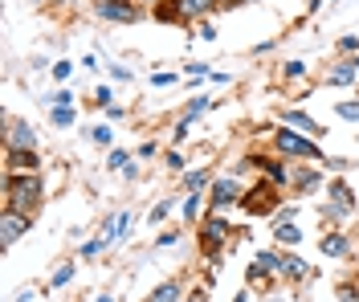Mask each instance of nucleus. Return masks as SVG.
<instances>
[{"label": "nucleus", "instance_id": "obj_1", "mask_svg": "<svg viewBox=\"0 0 359 302\" xmlns=\"http://www.w3.org/2000/svg\"><path fill=\"white\" fill-rule=\"evenodd\" d=\"M45 188L41 180H37V172H8L4 176V209H17V212H33L37 205H41Z\"/></svg>", "mask_w": 359, "mask_h": 302}, {"label": "nucleus", "instance_id": "obj_2", "mask_svg": "<svg viewBox=\"0 0 359 302\" xmlns=\"http://www.w3.org/2000/svg\"><path fill=\"white\" fill-rule=\"evenodd\" d=\"M278 151H286V156H298V160H323L331 163L327 156H323V147L311 139V135H302V131H278Z\"/></svg>", "mask_w": 359, "mask_h": 302}, {"label": "nucleus", "instance_id": "obj_3", "mask_svg": "<svg viewBox=\"0 0 359 302\" xmlns=\"http://www.w3.org/2000/svg\"><path fill=\"white\" fill-rule=\"evenodd\" d=\"M94 17L98 21H118V25H131L139 17L131 0H94Z\"/></svg>", "mask_w": 359, "mask_h": 302}, {"label": "nucleus", "instance_id": "obj_4", "mask_svg": "<svg viewBox=\"0 0 359 302\" xmlns=\"http://www.w3.org/2000/svg\"><path fill=\"white\" fill-rule=\"evenodd\" d=\"M241 209L245 212H253V217H266V212H273L278 209V192L273 188H249L245 196H241Z\"/></svg>", "mask_w": 359, "mask_h": 302}, {"label": "nucleus", "instance_id": "obj_5", "mask_svg": "<svg viewBox=\"0 0 359 302\" xmlns=\"http://www.w3.org/2000/svg\"><path fill=\"white\" fill-rule=\"evenodd\" d=\"M229 229H233V225H229L224 217H208V221H204V229H201V237H204V254H208V257L221 254V241H229Z\"/></svg>", "mask_w": 359, "mask_h": 302}, {"label": "nucleus", "instance_id": "obj_6", "mask_svg": "<svg viewBox=\"0 0 359 302\" xmlns=\"http://www.w3.org/2000/svg\"><path fill=\"white\" fill-rule=\"evenodd\" d=\"M212 196V209H229V205H241V184L233 180V176H224V180H212V188H208Z\"/></svg>", "mask_w": 359, "mask_h": 302}, {"label": "nucleus", "instance_id": "obj_7", "mask_svg": "<svg viewBox=\"0 0 359 302\" xmlns=\"http://www.w3.org/2000/svg\"><path fill=\"white\" fill-rule=\"evenodd\" d=\"M25 233H29V212L4 209V217H0V237H4V245H13V241H21Z\"/></svg>", "mask_w": 359, "mask_h": 302}, {"label": "nucleus", "instance_id": "obj_8", "mask_svg": "<svg viewBox=\"0 0 359 302\" xmlns=\"http://www.w3.org/2000/svg\"><path fill=\"white\" fill-rule=\"evenodd\" d=\"M4 167H8V172H37L41 160H37L33 147H8V151H4Z\"/></svg>", "mask_w": 359, "mask_h": 302}, {"label": "nucleus", "instance_id": "obj_9", "mask_svg": "<svg viewBox=\"0 0 359 302\" xmlns=\"http://www.w3.org/2000/svg\"><path fill=\"white\" fill-rule=\"evenodd\" d=\"M4 143H8V147H37V131H33L29 123H21V118H13V123H8V135H4Z\"/></svg>", "mask_w": 359, "mask_h": 302}, {"label": "nucleus", "instance_id": "obj_10", "mask_svg": "<svg viewBox=\"0 0 359 302\" xmlns=\"http://www.w3.org/2000/svg\"><path fill=\"white\" fill-rule=\"evenodd\" d=\"M282 123H286V127H294V131H302V135H311V139H318V135H323V127H318L306 111H286V115H282Z\"/></svg>", "mask_w": 359, "mask_h": 302}, {"label": "nucleus", "instance_id": "obj_11", "mask_svg": "<svg viewBox=\"0 0 359 302\" xmlns=\"http://www.w3.org/2000/svg\"><path fill=\"white\" fill-rule=\"evenodd\" d=\"M217 4H221V0H180V8H184V21H201V17H208Z\"/></svg>", "mask_w": 359, "mask_h": 302}, {"label": "nucleus", "instance_id": "obj_12", "mask_svg": "<svg viewBox=\"0 0 359 302\" xmlns=\"http://www.w3.org/2000/svg\"><path fill=\"white\" fill-rule=\"evenodd\" d=\"M318 249H323L327 257H347L351 245H347V237H343V233H327V237L318 241Z\"/></svg>", "mask_w": 359, "mask_h": 302}, {"label": "nucleus", "instance_id": "obj_13", "mask_svg": "<svg viewBox=\"0 0 359 302\" xmlns=\"http://www.w3.org/2000/svg\"><path fill=\"white\" fill-rule=\"evenodd\" d=\"M131 225H135V217H131V212H118V217H114L111 225H107V233H102V237H111V241H123V237L131 233Z\"/></svg>", "mask_w": 359, "mask_h": 302}, {"label": "nucleus", "instance_id": "obj_14", "mask_svg": "<svg viewBox=\"0 0 359 302\" xmlns=\"http://www.w3.org/2000/svg\"><path fill=\"white\" fill-rule=\"evenodd\" d=\"M273 237H278L282 245H298V241H302V229H294L290 217H282V221H278V229H273Z\"/></svg>", "mask_w": 359, "mask_h": 302}, {"label": "nucleus", "instance_id": "obj_15", "mask_svg": "<svg viewBox=\"0 0 359 302\" xmlns=\"http://www.w3.org/2000/svg\"><path fill=\"white\" fill-rule=\"evenodd\" d=\"M147 302H180V282H163V286H156V290L147 294Z\"/></svg>", "mask_w": 359, "mask_h": 302}, {"label": "nucleus", "instance_id": "obj_16", "mask_svg": "<svg viewBox=\"0 0 359 302\" xmlns=\"http://www.w3.org/2000/svg\"><path fill=\"white\" fill-rule=\"evenodd\" d=\"M282 274H286V278H306L311 270L302 266V257H298V254H286V257H282Z\"/></svg>", "mask_w": 359, "mask_h": 302}, {"label": "nucleus", "instance_id": "obj_17", "mask_svg": "<svg viewBox=\"0 0 359 302\" xmlns=\"http://www.w3.org/2000/svg\"><path fill=\"white\" fill-rule=\"evenodd\" d=\"M253 163H257V167H266L273 184H286V180H290V172H286V167H282L278 160H253Z\"/></svg>", "mask_w": 359, "mask_h": 302}, {"label": "nucleus", "instance_id": "obj_18", "mask_svg": "<svg viewBox=\"0 0 359 302\" xmlns=\"http://www.w3.org/2000/svg\"><path fill=\"white\" fill-rule=\"evenodd\" d=\"M331 196H335V205H343L347 212L355 209V196H351V188L343 184V180H335V184H331Z\"/></svg>", "mask_w": 359, "mask_h": 302}, {"label": "nucleus", "instance_id": "obj_19", "mask_svg": "<svg viewBox=\"0 0 359 302\" xmlns=\"http://www.w3.org/2000/svg\"><path fill=\"white\" fill-rule=\"evenodd\" d=\"M253 266H257V270H266V274H273V270L282 274V257H278V254H269V249H262V254H257V261H253Z\"/></svg>", "mask_w": 359, "mask_h": 302}, {"label": "nucleus", "instance_id": "obj_20", "mask_svg": "<svg viewBox=\"0 0 359 302\" xmlns=\"http://www.w3.org/2000/svg\"><path fill=\"white\" fill-rule=\"evenodd\" d=\"M204 188H212L208 167H201V172H188V192H204Z\"/></svg>", "mask_w": 359, "mask_h": 302}, {"label": "nucleus", "instance_id": "obj_21", "mask_svg": "<svg viewBox=\"0 0 359 302\" xmlns=\"http://www.w3.org/2000/svg\"><path fill=\"white\" fill-rule=\"evenodd\" d=\"M49 118H53V127H69V123H74V107H57V102H53Z\"/></svg>", "mask_w": 359, "mask_h": 302}, {"label": "nucleus", "instance_id": "obj_22", "mask_svg": "<svg viewBox=\"0 0 359 302\" xmlns=\"http://www.w3.org/2000/svg\"><path fill=\"white\" fill-rule=\"evenodd\" d=\"M184 217H188V221L201 217V192H188V200H184Z\"/></svg>", "mask_w": 359, "mask_h": 302}, {"label": "nucleus", "instance_id": "obj_23", "mask_svg": "<svg viewBox=\"0 0 359 302\" xmlns=\"http://www.w3.org/2000/svg\"><path fill=\"white\" fill-rule=\"evenodd\" d=\"M111 237H94V241H82V257H94V254H102V245H107Z\"/></svg>", "mask_w": 359, "mask_h": 302}, {"label": "nucleus", "instance_id": "obj_24", "mask_svg": "<svg viewBox=\"0 0 359 302\" xmlns=\"http://www.w3.org/2000/svg\"><path fill=\"white\" fill-rule=\"evenodd\" d=\"M335 111H339V118H351V123H359V102H339Z\"/></svg>", "mask_w": 359, "mask_h": 302}, {"label": "nucleus", "instance_id": "obj_25", "mask_svg": "<svg viewBox=\"0 0 359 302\" xmlns=\"http://www.w3.org/2000/svg\"><path fill=\"white\" fill-rule=\"evenodd\" d=\"M204 111H208V98H196V102H188V111H184V118H201Z\"/></svg>", "mask_w": 359, "mask_h": 302}, {"label": "nucleus", "instance_id": "obj_26", "mask_svg": "<svg viewBox=\"0 0 359 302\" xmlns=\"http://www.w3.org/2000/svg\"><path fill=\"white\" fill-rule=\"evenodd\" d=\"M90 139H94V143H102V147H111L114 135H111V127H94V131H90Z\"/></svg>", "mask_w": 359, "mask_h": 302}, {"label": "nucleus", "instance_id": "obj_27", "mask_svg": "<svg viewBox=\"0 0 359 302\" xmlns=\"http://www.w3.org/2000/svg\"><path fill=\"white\" fill-rule=\"evenodd\" d=\"M188 135H192V118H180V123H176V135H172V139H176V143H184Z\"/></svg>", "mask_w": 359, "mask_h": 302}, {"label": "nucleus", "instance_id": "obj_28", "mask_svg": "<svg viewBox=\"0 0 359 302\" xmlns=\"http://www.w3.org/2000/svg\"><path fill=\"white\" fill-rule=\"evenodd\" d=\"M69 74H74V62H66V57H62V62L53 66V78H57V82H66Z\"/></svg>", "mask_w": 359, "mask_h": 302}, {"label": "nucleus", "instance_id": "obj_29", "mask_svg": "<svg viewBox=\"0 0 359 302\" xmlns=\"http://www.w3.org/2000/svg\"><path fill=\"white\" fill-rule=\"evenodd\" d=\"M168 212H172V200H159L156 209H151V225H159V221H163Z\"/></svg>", "mask_w": 359, "mask_h": 302}, {"label": "nucleus", "instance_id": "obj_30", "mask_svg": "<svg viewBox=\"0 0 359 302\" xmlns=\"http://www.w3.org/2000/svg\"><path fill=\"white\" fill-rule=\"evenodd\" d=\"M127 163H131V156H127V151H111V167L127 172Z\"/></svg>", "mask_w": 359, "mask_h": 302}, {"label": "nucleus", "instance_id": "obj_31", "mask_svg": "<svg viewBox=\"0 0 359 302\" xmlns=\"http://www.w3.org/2000/svg\"><path fill=\"white\" fill-rule=\"evenodd\" d=\"M314 184H318V176H314V172H306V176H298V192H311Z\"/></svg>", "mask_w": 359, "mask_h": 302}, {"label": "nucleus", "instance_id": "obj_32", "mask_svg": "<svg viewBox=\"0 0 359 302\" xmlns=\"http://www.w3.org/2000/svg\"><path fill=\"white\" fill-rule=\"evenodd\" d=\"M69 278H74V266H62V270L53 274V286H66Z\"/></svg>", "mask_w": 359, "mask_h": 302}, {"label": "nucleus", "instance_id": "obj_33", "mask_svg": "<svg viewBox=\"0 0 359 302\" xmlns=\"http://www.w3.org/2000/svg\"><path fill=\"white\" fill-rule=\"evenodd\" d=\"M306 74V62H286V78H302Z\"/></svg>", "mask_w": 359, "mask_h": 302}, {"label": "nucleus", "instance_id": "obj_34", "mask_svg": "<svg viewBox=\"0 0 359 302\" xmlns=\"http://www.w3.org/2000/svg\"><path fill=\"white\" fill-rule=\"evenodd\" d=\"M163 160H168V167H172V172H184V156H180V151H168Z\"/></svg>", "mask_w": 359, "mask_h": 302}, {"label": "nucleus", "instance_id": "obj_35", "mask_svg": "<svg viewBox=\"0 0 359 302\" xmlns=\"http://www.w3.org/2000/svg\"><path fill=\"white\" fill-rule=\"evenodd\" d=\"M111 78H114V82H131V70H127V66H114Z\"/></svg>", "mask_w": 359, "mask_h": 302}, {"label": "nucleus", "instance_id": "obj_36", "mask_svg": "<svg viewBox=\"0 0 359 302\" xmlns=\"http://www.w3.org/2000/svg\"><path fill=\"white\" fill-rule=\"evenodd\" d=\"M339 49H343V53H351V49H359V37H343V41H339Z\"/></svg>", "mask_w": 359, "mask_h": 302}, {"label": "nucleus", "instance_id": "obj_37", "mask_svg": "<svg viewBox=\"0 0 359 302\" xmlns=\"http://www.w3.org/2000/svg\"><path fill=\"white\" fill-rule=\"evenodd\" d=\"M151 86H172V74H151Z\"/></svg>", "mask_w": 359, "mask_h": 302}, {"label": "nucleus", "instance_id": "obj_38", "mask_svg": "<svg viewBox=\"0 0 359 302\" xmlns=\"http://www.w3.org/2000/svg\"><path fill=\"white\" fill-rule=\"evenodd\" d=\"M94 102H98V107H111V90H107V86H102V90L94 94Z\"/></svg>", "mask_w": 359, "mask_h": 302}, {"label": "nucleus", "instance_id": "obj_39", "mask_svg": "<svg viewBox=\"0 0 359 302\" xmlns=\"http://www.w3.org/2000/svg\"><path fill=\"white\" fill-rule=\"evenodd\" d=\"M53 102H57V107H74V94H69V90H62L57 98H53Z\"/></svg>", "mask_w": 359, "mask_h": 302}, {"label": "nucleus", "instance_id": "obj_40", "mask_svg": "<svg viewBox=\"0 0 359 302\" xmlns=\"http://www.w3.org/2000/svg\"><path fill=\"white\" fill-rule=\"evenodd\" d=\"M339 302H359V294H351V286H343L339 290Z\"/></svg>", "mask_w": 359, "mask_h": 302}, {"label": "nucleus", "instance_id": "obj_41", "mask_svg": "<svg viewBox=\"0 0 359 302\" xmlns=\"http://www.w3.org/2000/svg\"><path fill=\"white\" fill-rule=\"evenodd\" d=\"M233 302H249V294H237V298H233Z\"/></svg>", "mask_w": 359, "mask_h": 302}, {"label": "nucleus", "instance_id": "obj_42", "mask_svg": "<svg viewBox=\"0 0 359 302\" xmlns=\"http://www.w3.org/2000/svg\"><path fill=\"white\" fill-rule=\"evenodd\" d=\"M98 302H114V298H107V294H102V298H98Z\"/></svg>", "mask_w": 359, "mask_h": 302}, {"label": "nucleus", "instance_id": "obj_43", "mask_svg": "<svg viewBox=\"0 0 359 302\" xmlns=\"http://www.w3.org/2000/svg\"><path fill=\"white\" fill-rule=\"evenodd\" d=\"M156 4H159V0H156Z\"/></svg>", "mask_w": 359, "mask_h": 302}]
</instances>
